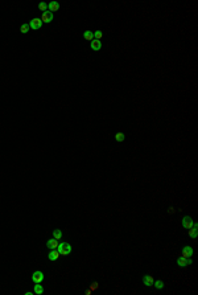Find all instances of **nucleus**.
<instances>
[{
    "label": "nucleus",
    "mask_w": 198,
    "mask_h": 295,
    "mask_svg": "<svg viewBox=\"0 0 198 295\" xmlns=\"http://www.w3.org/2000/svg\"><path fill=\"white\" fill-rule=\"evenodd\" d=\"M57 250L61 255H69V254L72 253V245H70L69 242H61V243H58Z\"/></svg>",
    "instance_id": "nucleus-1"
},
{
    "label": "nucleus",
    "mask_w": 198,
    "mask_h": 295,
    "mask_svg": "<svg viewBox=\"0 0 198 295\" xmlns=\"http://www.w3.org/2000/svg\"><path fill=\"white\" fill-rule=\"evenodd\" d=\"M193 263V259H192V257L190 258H186V257H178L177 258V265L180 266V267H186V266H189V265H192Z\"/></svg>",
    "instance_id": "nucleus-2"
},
{
    "label": "nucleus",
    "mask_w": 198,
    "mask_h": 295,
    "mask_svg": "<svg viewBox=\"0 0 198 295\" xmlns=\"http://www.w3.org/2000/svg\"><path fill=\"white\" fill-rule=\"evenodd\" d=\"M41 25H42V21L40 17H34V19L30 20V23H29V28L30 29H34V30H39L40 28H41Z\"/></svg>",
    "instance_id": "nucleus-3"
},
{
    "label": "nucleus",
    "mask_w": 198,
    "mask_h": 295,
    "mask_svg": "<svg viewBox=\"0 0 198 295\" xmlns=\"http://www.w3.org/2000/svg\"><path fill=\"white\" fill-rule=\"evenodd\" d=\"M44 273L42 271H34V273L32 274V281L34 282V283H42V281H44Z\"/></svg>",
    "instance_id": "nucleus-4"
},
{
    "label": "nucleus",
    "mask_w": 198,
    "mask_h": 295,
    "mask_svg": "<svg viewBox=\"0 0 198 295\" xmlns=\"http://www.w3.org/2000/svg\"><path fill=\"white\" fill-rule=\"evenodd\" d=\"M40 19H41L42 23H46V24H49V23L53 21V13H52V12H49V11H45V12H42V16L40 17Z\"/></svg>",
    "instance_id": "nucleus-5"
},
{
    "label": "nucleus",
    "mask_w": 198,
    "mask_h": 295,
    "mask_svg": "<svg viewBox=\"0 0 198 295\" xmlns=\"http://www.w3.org/2000/svg\"><path fill=\"white\" fill-rule=\"evenodd\" d=\"M193 225H194V221H193L189 216H185V217L182 218V226H184L185 229H187V230H189V229L193 228Z\"/></svg>",
    "instance_id": "nucleus-6"
},
{
    "label": "nucleus",
    "mask_w": 198,
    "mask_h": 295,
    "mask_svg": "<svg viewBox=\"0 0 198 295\" xmlns=\"http://www.w3.org/2000/svg\"><path fill=\"white\" fill-rule=\"evenodd\" d=\"M90 48L93 50H95V52L100 50V49H102V42H100V40H95V39H94L93 41L90 42Z\"/></svg>",
    "instance_id": "nucleus-7"
},
{
    "label": "nucleus",
    "mask_w": 198,
    "mask_h": 295,
    "mask_svg": "<svg viewBox=\"0 0 198 295\" xmlns=\"http://www.w3.org/2000/svg\"><path fill=\"white\" fill-rule=\"evenodd\" d=\"M181 255L186 257V258H190V257L193 255V248L192 246H184V248H182V251H181Z\"/></svg>",
    "instance_id": "nucleus-8"
},
{
    "label": "nucleus",
    "mask_w": 198,
    "mask_h": 295,
    "mask_svg": "<svg viewBox=\"0 0 198 295\" xmlns=\"http://www.w3.org/2000/svg\"><path fill=\"white\" fill-rule=\"evenodd\" d=\"M48 9H49V12H52V13L60 11V3H57V1H50V3L48 4Z\"/></svg>",
    "instance_id": "nucleus-9"
},
{
    "label": "nucleus",
    "mask_w": 198,
    "mask_h": 295,
    "mask_svg": "<svg viewBox=\"0 0 198 295\" xmlns=\"http://www.w3.org/2000/svg\"><path fill=\"white\" fill-rule=\"evenodd\" d=\"M61 254L58 253L57 249H53V250H50V253L48 254V258H49V261H57L58 258H60Z\"/></svg>",
    "instance_id": "nucleus-10"
},
{
    "label": "nucleus",
    "mask_w": 198,
    "mask_h": 295,
    "mask_svg": "<svg viewBox=\"0 0 198 295\" xmlns=\"http://www.w3.org/2000/svg\"><path fill=\"white\" fill-rule=\"evenodd\" d=\"M189 236L190 238H197L198 237V224L194 222L192 229H189Z\"/></svg>",
    "instance_id": "nucleus-11"
},
{
    "label": "nucleus",
    "mask_w": 198,
    "mask_h": 295,
    "mask_svg": "<svg viewBox=\"0 0 198 295\" xmlns=\"http://www.w3.org/2000/svg\"><path fill=\"white\" fill-rule=\"evenodd\" d=\"M58 240H55V238H50V240H48L46 242V246L50 249V250H53V249H57L58 248Z\"/></svg>",
    "instance_id": "nucleus-12"
},
{
    "label": "nucleus",
    "mask_w": 198,
    "mask_h": 295,
    "mask_svg": "<svg viewBox=\"0 0 198 295\" xmlns=\"http://www.w3.org/2000/svg\"><path fill=\"white\" fill-rule=\"evenodd\" d=\"M153 277L152 275H149V274H147V275H144L143 277V283H144V286H152L153 284Z\"/></svg>",
    "instance_id": "nucleus-13"
},
{
    "label": "nucleus",
    "mask_w": 198,
    "mask_h": 295,
    "mask_svg": "<svg viewBox=\"0 0 198 295\" xmlns=\"http://www.w3.org/2000/svg\"><path fill=\"white\" fill-rule=\"evenodd\" d=\"M83 39L87 40V41H93L94 40V32H91V30H85V32H83Z\"/></svg>",
    "instance_id": "nucleus-14"
},
{
    "label": "nucleus",
    "mask_w": 198,
    "mask_h": 295,
    "mask_svg": "<svg viewBox=\"0 0 198 295\" xmlns=\"http://www.w3.org/2000/svg\"><path fill=\"white\" fill-rule=\"evenodd\" d=\"M33 292L36 295H41L42 292H44V287L41 286V283H36V286H34V289H33Z\"/></svg>",
    "instance_id": "nucleus-15"
},
{
    "label": "nucleus",
    "mask_w": 198,
    "mask_h": 295,
    "mask_svg": "<svg viewBox=\"0 0 198 295\" xmlns=\"http://www.w3.org/2000/svg\"><path fill=\"white\" fill-rule=\"evenodd\" d=\"M115 140L118 142V143L124 142V140H126V134H124V133H116L115 134Z\"/></svg>",
    "instance_id": "nucleus-16"
},
{
    "label": "nucleus",
    "mask_w": 198,
    "mask_h": 295,
    "mask_svg": "<svg viewBox=\"0 0 198 295\" xmlns=\"http://www.w3.org/2000/svg\"><path fill=\"white\" fill-rule=\"evenodd\" d=\"M152 286H154L157 290H162V289L165 287V286H164V282H162L161 279H157V281H153V284H152Z\"/></svg>",
    "instance_id": "nucleus-17"
},
{
    "label": "nucleus",
    "mask_w": 198,
    "mask_h": 295,
    "mask_svg": "<svg viewBox=\"0 0 198 295\" xmlns=\"http://www.w3.org/2000/svg\"><path fill=\"white\" fill-rule=\"evenodd\" d=\"M53 238H55V240H58V241L62 238V232H61L60 229H55V230H53Z\"/></svg>",
    "instance_id": "nucleus-18"
},
{
    "label": "nucleus",
    "mask_w": 198,
    "mask_h": 295,
    "mask_svg": "<svg viewBox=\"0 0 198 295\" xmlns=\"http://www.w3.org/2000/svg\"><path fill=\"white\" fill-rule=\"evenodd\" d=\"M29 24H21V27H20V32H21L22 35H27L28 32H29Z\"/></svg>",
    "instance_id": "nucleus-19"
},
{
    "label": "nucleus",
    "mask_w": 198,
    "mask_h": 295,
    "mask_svg": "<svg viewBox=\"0 0 198 295\" xmlns=\"http://www.w3.org/2000/svg\"><path fill=\"white\" fill-rule=\"evenodd\" d=\"M102 37H103V32H102V30H95V32H94V39H95V40H100Z\"/></svg>",
    "instance_id": "nucleus-20"
},
{
    "label": "nucleus",
    "mask_w": 198,
    "mask_h": 295,
    "mask_svg": "<svg viewBox=\"0 0 198 295\" xmlns=\"http://www.w3.org/2000/svg\"><path fill=\"white\" fill-rule=\"evenodd\" d=\"M98 289H99V283H98V282H93V283L90 284V290H93V291H96Z\"/></svg>",
    "instance_id": "nucleus-21"
},
{
    "label": "nucleus",
    "mask_w": 198,
    "mask_h": 295,
    "mask_svg": "<svg viewBox=\"0 0 198 295\" xmlns=\"http://www.w3.org/2000/svg\"><path fill=\"white\" fill-rule=\"evenodd\" d=\"M39 9H40V11H46V9H48V4L46 3H40L39 4Z\"/></svg>",
    "instance_id": "nucleus-22"
},
{
    "label": "nucleus",
    "mask_w": 198,
    "mask_h": 295,
    "mask_svg": "<svg viewBox=\"0 0 198 295\" xmlns=\"http://www.w3.org/2000/svg\"><path fill=\"white\" fill-rule=\"evenodd\" d=\"M168 213H171V215H173V213H174V208H169V209H168Z\"/></svg>",
    "instance_id": "nucleus-23"
},
{
    "label": "nucleus",
    "mask_w": 198,
    "mask_h": 295,
    "mask_svg": "<svg viewBox=\"0 0 198 295\" xmlns=\"http://www.w3.org/2000/svg\"><path fill=\"white\" fill-rule=\"evenodd\" d=\"M91 292H93V290H87V291H86V295H91Z\"/></svg>",
    "instance_id": "nucleus-24"
}]
</instances>
